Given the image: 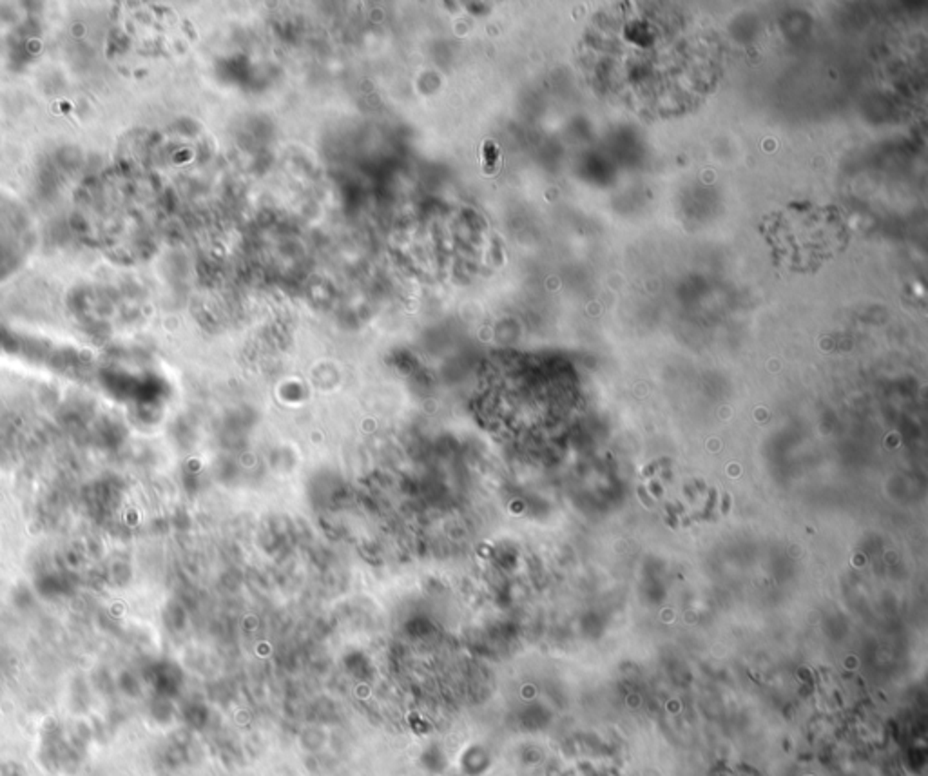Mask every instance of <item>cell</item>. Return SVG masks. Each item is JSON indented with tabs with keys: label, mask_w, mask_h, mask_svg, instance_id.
Instances as JSON below:
<instances>
[{
	"label": "cell",
	"mask_w": 928,
	"mask_h": 776,
	"mask_svg": "<svg viewBox=\"0 0 928 776\" xmlns=\"http://www.w3.org/2000/svg\"><path fill=\"white\" fill-rule=\"evenodd\" d=\"M481 165L484 175L488 176L495 175L501 169V149L492 140H486L481 145Z\"/></svg>",
	"instance_id": "6da1fadb"
}]
</instances>
